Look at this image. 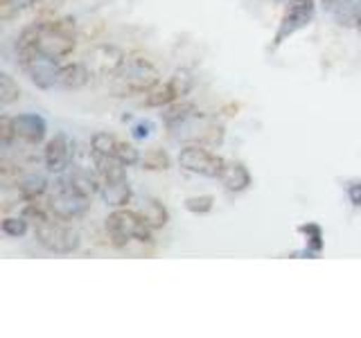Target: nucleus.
<instances>
[{"mask_svg": "<svg viewBox=\"0 0 361 338\" xmlns=\"http://www.w3.org/2000/svg\"><path fill=\"white\" fill-rule=\"evenodd\" d=\"M77 30L73 18H52L32 23L18 34L16 50H34L48 59L63 63L75 52Z\"/></svg>", "mask_w": 361, "mask_h": 338, "instance_id": "nucleus-1", "label": "nucleus"}, {"mask_svg": "<svg viewBox=\"0 0 361 338\" xmlns=\"http://www.w3.org/2000/svg\"><path fill=\"white\" fill-rule=\"evenodd\" d=\"M93 163L99 174V194L104 199V203L113 210L127 208L133 196L129 178H127V167H124L120 161H116V158L102 156L95 151H93Z\"/></svg>", "mask_w": 361, "mask_h": 338, "instance_id": "nucleus-2", "label": "nucleus"}, {"mask_svg": "<svg viewBox=\"0 0 361 338\" xmlns=\"http://www.w3.org/2000/svg\"><path fill=\"white\" fill-rule=\"evenodd\" d=\"M161 82L156 65L145 59V56H127L118 70V75L111 79V88L116 97H131V95H145L154 84Z\"/></svg>", "mask_w": 361, "mask_h": 338, "instance_id": "nucleus-3", "label": "nucleus"}, {"mask_svg": "<svg viewBox=\"0 0 361 338\" xmlns=\"http://www.w3.org/2000/svg\"><path fill=\"white\" fill-rule=\"evenodd\" d=\"M106 232L109 239L116 248H127L131 242L138 244H154V228L142 212H135L129 208H118L106 217Z\"/></svg>", "mask_w": 361, "mask_h": 338, "instance_id": "nucleus-4", "label": "nucleus"}, {"mask_svg": "<svg viewBox=\"0 0 361 338\" xmlns=\"http://www.w3.org/2000/svg\"><path fill=\"white\" fill-rule=\"evenodd\" d=\"M45 201H48L50 212L61 221H75L79 217H84L90 208V196L84 194L68 178V174H59V178L50 185V194Z\"/></svg>", "mask_w": 361, "mask_h": 338, "instance_id": "nucleus-5", "label": "nucleus"}, {"mask_svg": "<svg viewBox=\"0 0 361 338\" xmlns=\"http://www.w3.org/2000/svg\"><path fill=\"white\" fill-rule=\"evenodd\" d=\"M34 239H37L45 251L54 255H71L77 251L79 244H82L79 232L71 228V225L61 223V219H56V217H50L34 225Z\"/></svg>", "mask_w": 361, "mask_h": 338, "instance_id": "nucleus-6", "label": "nucleus"}, {"mask_svg": "<svg viewBox=\"0 0 361 338\" xmlns=\"http://www.w3.org/2000/svg\"><path fill=\"white\" fill-rule=\"evenodd\" d=\"M178 167L185 169L190 174H197L203 178H221V172L226 167V161L219 156L210 151L206 144H185L178 154Z\"/></svg>", "mask_w": 361, "mask_h": 338, "instance_id": "nucleus-7", "label": "nucleus"}, {"mask_svg": "<svg viewBox=\"0 0 361 338\" xmlns=\"http://www.w3.org/2000/svg\"><path fill=\"white\" fill-rule=\"evenodd\" d=\"M16 59H18L20 70L30 77V82L37 88L52 90V88H56V84H59L61 63H56L34 50H16Z\"/></svg>", "mask_w": 361, "mask_h": 338, "instance_id": "nucleus-8", "label": "nucleus"}, {"mask_svg": "<svg viewBox=\"0 0 361 338\" xmlns=\"http://www.w3.org/2000/svg\"><path fill=\"white\" fill-rule=\"evenodd\" d=\"M314 14H316V0H289V5L285 7V14L280 18V25H278L271 48L274 50L280 48V45L289 41L296 32L307 27L314 20Z\"/></svg>", "mask_w": 361, "mask_h": 338, "instance_id": "nucleus-9", "label": "nucleus"}, {"mask_svg": "<svg viewBox=\"0 0 361 338\" xmlns=\"http://www.w3.org/2000/svg\"><path fill=\"white\" fill-rule=\"evenodd\" d=\"M75 161V144L71 140V135L59 131L54 133V138H50L45 142V149H43V165L48 169L50 174H66L71 169Z\"/></svg>", "mask_w": 361, "mask_h": 338, "instance_id": "nucleus-10", "label": "nucleus"}, {"mask_svg": "<svg viewBox=\"0 0 361 338\" xmlns=\"http://www.w3.org/2000/svg\"><path fill=\"white\" fill-rule=\"evenodd\" d=\"M124 59H127V54L120 48H116V45H95V48L86 54L84 61L93 77L113 79L122 68Z\"/></svg>", "mask_w": 361, "mask_h": 338, "instance_id": "nucleus-11", "label": "nucleus"}, {"mask_svg": "<svg viewBox=\"0 0 361 338\" xmlns=\"http://www.w3.org/2000/svg\"><path fill=\"white\" fill-rule=\"evenodd\" d=\"M14 129L16 140H23L25 144H41L48 133V124L39 113H20V115H14Z\"/></svg>", "mask_w": 361, "mask_h": 338, "instance_id": "nucleus-12", "label": "nucleus"}, {"mask_svg": "<svg viewBox=\"0 0 361 338\" xmlns=\"http://www.w3.org/2000/svg\"><path fill=\"white\" fill-rule=\"evenodd\" d=\"M93 75H90L86 61H73V63H61L59 68V84L56 88H63V90H77V88H84Z\"/></svg>", "mask_w": 361, "mask_h": 338, "instance_id": "nucleus-13", "label": "nucleus"}, {"mask_svg": "<svg viewBox=\"0 0 361 338\" xmlns=\"http://www.w3.org/2000/svg\"><path fill=\"white\" fill-rule=\"evenodd\" d=\"M221 185L233 192V194H240V192H246L251 187V172L242 165V163H226L224 172H221Z\"/></svg>", "mask_w": 361, "mask_h": 338, "instance_id": "nucleus-14", "label": "nucleus"}, {"mask_svg": "<svg viewBox=\"0 0 361 338\" xmlns=\"http://www.w3.org/2000/svg\"><path fill=\"white\" fill-rule=\"evenodd\" d=\"M16 192L18 196L30 203V201H39L43 199L45 194L50 192V183L45 176H39V174H30V176H23L18 183H16Z\"/></svg>", "mask_w": 361, "mask_h": 338, "instance_id": "nucleus-15", "label": "nucleus"}, {"mask_svg": "<svg viewBox=\"0 0 361 338\" xmlns=\"http://www.w3.org/2000/svg\"><path fill=\"white\" fill-rule=\"evenodd\" d=\"M332 16L338 25L355 27L361 32V0H338L332 9Z\"/></svg>", "mask_w": 361, "mask_h": 338, "instance_id": "nucleus-16", "label": "nucleus"}, {"mask_svg": "<svg viewBox=\"0 0 361 338\" xmlns=\"http://www.w3.org/2000/svg\"><path fill=\"white\" fill-rule=\"evenodd\" d=\"M195 113H199V108L195 104H190V101H183V99H178L174 101V104H169L163 108V122H165V127L172 131L174 127H178V124H183L185 120H190Z\"/></svg>", "mask_w": 361, "mask_h": 338, "instance_id": "nucleus-17", "label": "nucleus"}, {"mask_svg": "<svg viewBox=\"0 0 361 338\" xmlns=\"http://www.w3.org/2000/svg\"><path fill=\"white\" fill-rule=\"evenodd\" d=\"M174 101H178V97H176V93H174L172 84H169V79H167V82H158V84H154V86L145 93V104H147V106H152V108H165V106H169V104H174Z\"/></svg>", "mask_w": 361, "mask_h": 338, "instance_id": "nucleus-18", "label": "nucleus"}, {"mask_svg": "<svg viewBox=\"0 0 361 338\" xmlns=\"http://www.w3.org/2000/svg\"><path fill=\"white\" fill-rule=\"evenodd\" d=\"M298 232L305 234V251L302 253H296L298 255H307V257H319L321 251H323V230L319 223H302L298 225Z\"/></svg>", "mask_w": 361, "mask_h": 338, "instance_id": "nucleus-19", "label": "nucleus"}, {"mask_svg": "<svg viewBox=\"0 0 361 338\" xmlns=\"http://www.w3.org/2000/svg\"><path fill=\"white\" fill-rule=\"evenodd\" d=\"M142 217L147 219V223H149L154 230H158V228H165V225H167L169 212L158 199H147L142 203Z\"/></svg>", "mask_w": 361, "mask_h": 338, "instance_id": "nucleus-20", "label": "nucleus"}, {"mask_svg": "<svg viewBox=\"0 0 361 338\" xmlns=\"http://www.w3.org/2000/svg\"><path fill=\"white\" fill-rule=\"evenodd\" d=\"M20 99V86L9 73H0V104L9 106Z\"/></svg>", "mask_w": 361, "mask_h": 338, "instance_id": "nucleus-21", "label": "nucleus"}, {"mask_svg": "<svg viewBox=\"0 0 361 338\" xmlns=\"http://www.w3.org/2000/svg\"><path fill=\"white\" fill-rule=\"evenodd\" d=\"M118 144L120 140L116 138V135H111V133H104V131H99L95 133L93 138H90V149H93L95 154H102V156H116V149H118Z\"/></svg>", "mask_w": 361, "mask_h": 338, "instance_id": "nucleus-22", "label": "nucleus"}, {"mask_svg": "<svg viewBox=\"0 0 361 338\" xmlns=\"http://www.w3.org/2000/svg\"><path fill=\"white\" fill-rule=\"evenodd\" d=\"M140 163L145 169H149V172H165L169 167V156H167V151L161 149V146H154V149H149L142 156Z\"/></svg>", "mask_w": 361, "mask_h": 338, "instance_id": "nucleus-23", "label": "nucleus"}, {"mask_svg": "<svg viewBox=\"0 0 361 338\" xmlns=\"http://www.w3.org/2000/svg\"><path fill=\"white\" fill-rule=\"evenodd\" d=\"M169 84H172L176 97L183 99L185 95H190L192 86H195V77H192V73L185 70V68H180V70H176L172 77H169Z\"/></svg>", "mask_w": 361, "mask_h": 338, "instance_id": "nucleus-24", "label": "nucleus"}, {"mask_svg": "<svg viewBox=\"0 0 361 338\" xmlns=\"http://www.w3.org/2000/svg\"><path fill=\"white\" fill-rule=\"evenodd\" d=\"M3 234H7V237H11V239H20V237H25L27 234V230H30V221L23 217H7V219H3Z\"/></svg>", "mask_w": 361, "mask_h": 338, "instance_id": "nucleus-25", "label": "nucleus"}, {"mask_svg": "<svg viewBox=\"0 0 361 338\" xmlns=\"http://www.w3.org/2000/svg\"><path fill=\"white\" fill-rule=\"evenodd\" d=\"M116 161H120L124 167H133V165H138L142 158H140V154H138V149L131 144V142H122L120 140V144H118V149H116Z\"/></svg>", "mask_w": 361, "mask_h": 338, "instance_id": "nucleus-26", "label": "nucleus"}, {"mask_svg": "<svg viewBox=\"0 0 361 338\" xmlns=\"http://www.w3.org/2000/svg\"><path fill=\"white\" fill-rule=\"evenodd\" d=\"M214 208V199L210 194H201V196H190L185 201V210L192 214H208Z\"/></svg>", "mask_w": 361, "mask_h": 338, "instance_id": "nucleus-27", "label": "nucleus"}, {"mask_svg": "<svg viewBox=\"0 0 361 338\" xmlns=\"http://www.w3.org/2000/svg\"><path fill=\"white\" fill-rule=\"evenodd\" d=\"M16 140V129H14V118L3 115L0 118V146L9 149V144Z\"/></svg>", "mask_w": 361, "mask_h": 338, "instance_id": "nucleus-28", "label": "nucleus"}, {"mask_svg": "<svg viewBox=\"0 0 361 338\" xmlns=\"http://www.w3.org/2000/svg\"><path fill=\"white\" fill-rule=\"evenodd\" d=\"M37 0H0V9H3V18H11L14 14H18V11L32 7Z\"/></svg>", "mask_w": 361, "mask_h": 338, "instance_id": "nucleus-29", "label": "nucleus"}, {"mask_svg": "<svg viewBox=\"0 0 361 338\" xmlns=\"http://www.w3.org/2000/svg\"><path fill=\"white\" fill-rule=\"evenodd\" d=\"M154 131V124L149 120H140L131 127V138L133 140H147Z\"/></svg>", "mask_w": 361, "mask_h": 338, "instance_id": "nucleus-30", "label": "nucleus"}, {"mask_svg": "<svg viewBox=\"0 0 361 338\" xmlns=\"http://www.w3.org/2000/svg\"><path fill=\"white\" fill-rule=\"evenodd\" d=\"M348 199L355 208H361V180H355V183L348 185Z\"/></svg>", "mask_w": 361, "mask_h": 338, "instance_id": "nucleus-31", "label": "nucleus"}, {"mask_svg": "<svg viewBox=\"0 0 361 338\" xmlns=\"http://www.w3.org/2000/svg\"><path fill=\"white\" fill-rule=\"evenodd\" d=\"M321 3H323V9H325V11H330V14H332V9L336 7L338 0H321Z\"/></svg>", "mask_w": 361, "mask_h": 338, "instance_id": "nucleus-32", "label": "nucleus"}, {"mask_svg": "<svg viewBox=\"0 0 361 338\" xmlns=\"http://www.w3.org/2000/svg\"><path fill=\"white\" fill-rule=\"evenodd\" d=\"M276 3H282V0H276Z\"/></svg>", "mask_w": 361, "mask_h": 338, "instance_id": "nucleus-33", "label": "nucleus"}]
</instances>
